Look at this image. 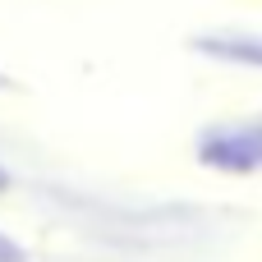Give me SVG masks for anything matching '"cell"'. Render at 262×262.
I'll use <instances>...</instances> for the list:
<instances>
[{
    "label": "cell",
    "instance_id": "6da1fadb",
    "mask_svg": "<svg viewBox=\"0 0 262 262\" xmlns=\"http://www.w3.org/2000/svg\"><path fill=\"white\" fill-rule=\"evenodd\" d=\"M198 157H203L207 166L235 170V175L258 170L262 166V124H253V129H216V134H207L203 147H198Z\"/></svg>",
    "mask_w": 262,
    "mask_h": 262
},
{
    "label": "cell",
    "instance_id": "7a4b0ae2",
    "mask_svg": "<svg viewBox=\"0 0 262 262\" xmlns=\"http://www.w3.org/2000/svg\"><path fill=\"white\" fill-rule=\"evenodd\" d=\"M207 51H216V55H235V60H258L262 64V41H244V37H221V41H203Z\"/></svg>",
    "mask_w": 262,
    "mask_h": 262
},
{
    "label": "cell",
    "instance_id": "3957f363",
    "mask_svg": "<svg viewBox=\"0 0 262 262\" xmlns=\"http://www.w3.org/2000/svg\"><path fill=\"white\" fill-rule=\"evenodd\" d=\"M0 262H23V249L14 239H5V235H0Z\"/></svg>",
    "mask_w": 262,
    "mask_h": 262
},
{
    "label": "cell",
    "instance_id": "277c9868",
    "mask_svg": "<svg viewBox=\"0 0 262 262\" xmlns=\"http://www.w3.org/2000/svg\"><path fill=\"white\" fill-rule=\"evenodd\" d=\"M0 189H5V170H0Z\"/></svg>",
    "mask_w": 262,
    "mask_h": 262
}]
</instances>
